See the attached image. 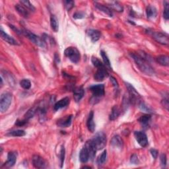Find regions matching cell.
<instances>
[{
	"mask_svg": "<svg viewBox=\"0 0 169 169\" xmlns=\"http://www.w3.org/2000/svg\"><path fill=\"white\" fill-rule=\"evenodd\" d=\"M131 56L134 60L137 68L141 71L143 73L148 75H153L155 74V70L151 67V65L149 64V62L146 59H143L141 56L138 55L137 54L132 53L131 54Z\"/></svg>",
	"mask_w": 169,
	"mask_h": 169,
	"instance_id": "cell-1",
	"label": "cell"
},
{
	"mask_svg": "<svg viewBox=\"0 0 169 169\" xmlns=\"http://www.w3.org/2000/svg\"><path fill=\"white\" fill-rule=\"evenodd\" d=\"M89 89L90 91L93 93V97L90 99V102L94 101V104L96 103L95 100H98L102 96L105 95V85L102 84H95V85H92L89 87Z\"/></svg>",
	"mask_w": 169,
	"mask_h": 169,
	"instance_id": "cell-2",
	"label": "cell"
},
{
	"mask_svg": "<svg viewBox=\"0 0 169 169\" xmlns=\"http://www.w3.org/2000/svg\"><path fill=\"white\" fill-rule=\"evenodd\" d=\"M91 141L96 150H100L106 146V136L105 133L99 132L93 137Z\"/></svg>",
	"mask_w": 169,
	"mask_h": 169,
	"instance_id": "cell-3",
	"label": "cell"
},
{
	"mask_svg": "<svg viewBox=\"0 0 169 169\" xmlns=\"http://www.w3.org/2000/svg\"><path fill=\"white\" fill-rule=\"evenodd\" d=\"M21 34H23L24 36H25L27 38H28L36 45H37L41 48L45 47L46 42H44V40L43 39L40 38L39 37H38L37 35H36L34 33H31V31H28V30H26V29L21 30Z\"/></svg>",
	"mask_w": 169,
	"mask_h": 169,
	"instance_id": "cell-4",
	"label": "cell"
},
{
	"mask_svg": "<svg viewBox=\"0 0 169 169\" xmlns=\"http://www.w3.org/2000/svg\"><path fill=\"white\" fill-rule=\"evenodd\" d=\"M64 54L65 56L68 57L73 63L77 64L79 62L81 55L79 51L75 47L70 46L67 48L64 51Z\"/></svg>",
	"mask_w": 169,
	"mask_h": 169,
	"instance_id": "cell-5",
	"label": "cell"
},
{
	"mask_svg": "<svg viewBox=\"0 0 169 169\" xmlns=\"http://www.w3.org/2000/svg\"><path fill=\"white\" fill-rule=\"evenodd\" d=\"M12 95L9 93H4L2 94L0 98V111L4 113L7 111L11 104Z\"/></svg>",
	"mask_w": 169,
	"mask_h": 169,
	"instance_id": "cell-6",
	"label": "cell"
},
{
	"mask_svg": "<svg viewBox=\"0 0 169 169\" xmlns=\"http://www.w3.org/2000/svg\"><path fill=\"white\" fill-rule=\"evenodd\" d=\"M125 84L130 95V99H129L130 101L133 104H136V103L140 104L141 102L140 95L137 93L136 89L133 87L131 84L128 83H125Z\"/></svg>",
	"mask_w": 169,
	"mask_h": 169,
	"instance_id": "cell-7",
	"label": "cell"
},
{
	"mask_svg": "<svg viewBox=\"0 0 169 169\" xmlns=\"http://www.w3.org/2000/svg\"><path fill=\"white\" fill-rule=\"evenodd\" d=\"M153 38L158 43L162 45H168L169 38L168 35L161 32H152Z\"/></svg>",
	"mask_w": 169,
	"mask_h": 169,
	"instance_id": "cell-8",
	"label": "cell"
},
{
	"mask_svg": "<svg viewBox=\"0 0 169 169\" xmlns=\"http://www.w3.org/2000/svg\"><path fill=\"white\" fill-rule=\"evenodd\" d=\"M134 136L139 145L142 147H146L149 144L148 139L146 133L141 131H137L134 132Z\"/></svg>",
	"mask_w": 169,
	"mask_h": 169,
	"instance_id": "cell-9",
	"label": "cell"
},
{
	"mask_svg": "<svg viewBox=\"0 0 169 169\" xmlns=\"http://www.w3.org/2000/svg\"><path fill=\"white\" fill-rule=\"evenodd\" d=\"M33 166L37 168H44L46 167V161L42 156L35 155L33 156L32 159Z\"/></svg>",
	"mask_w": 169,
	"mask_h": 169,
	"instance_id": "cell-10",
	"label": "cell"
},
{
	"mask_svg": "<svg viewBox=\"0 0 169 169\" xmlns=\"http://www.w3.org/2000/svg\"><path fill=\"white\" fill-rule=\"evenodd\" d=\"M108 76V73L106 69V68H99L94 75V79L96 81H102Z\"/></svg>",
	"mask_w": 169,
	"mask_h": 169,
	"instance_id": "cell-11",
	"label": "cell"
},
{
	"mask_svg": "<svg viewBox=\"0 0 169 169\" xmlns=\"http://www.w3.org/2000/svg\"><path fill=\"white\" fill-rule=\"evenodd\" d=\"M72 118H73L72 115H68L60 118L58 120L57 125L60 128H68L71 124Z\"/></svg>",
	"mask_w": 169,
	"mask_h": 169,
	"instance_id": "cell-12",
	"label": "cell"
},
{
	"mask_svg": "<svg viewBox=\"0 0 169 169\" xmlns=\"http://www.w3.org/2000/svg\"><path fill=\"white\" fill-rule=\"evenodd\" d=\"M17 153L11 151L8 155V160L4 164L5 168H10L13 166L17 161Z\"/></svg>",
	"mask_w": 169,
	"mask_h": 169,
	"instance_id": "cell-13",
	"label": "cell"
},
{
	"mask_svg": "<svg viewBox=\"0 0 169 169\" xmlns=\"http://www.w3.org/2000/svg\"><path fill=\"white\" fill-rule=\"evenodd\" d=\"M0 36H1L2 38L5 40L6 42H8V44H11V45H19L17 41L14 39L13 37H11L9 34H8L5 32H4L2 29H1L0 31Z\"/></svg>",
	"mask_w": 169,
	"mask_h": 169,
	"instance_id": "cell-14",
	"label": "cell"
},
{
	"mask_svg": "<svg viewBox=\"0 0 169 169\" xmlns=\"http://www.w3.org/2000/svg\"><path fill=\"white\" fill-rule=\"evenodd\" d=\"M84 147H85L88 151L89 153V155H90V159L91 160H93L95 156V154H96V149L95 148L94 144L93 143L91 140H90L89 141H87L85 143V146H84Z\"/></svg>",
	"mask_w": 169,
	"mask_h": 169,
	"instance_id": "cell-15",
	"label": "cell"
},
{
	"mask_svg": "<svg viewBox=\"0 0 169 169\" xmlns=\"http://www.w3.org/2000/svg\"><path fill=\"white\" fill-rule=\"evenodd\" d=\"M87 34L90 39H91L93 42H96V41H98L101 37V33L99 31L95 29L89 30V31H87Z\"/></svg>",
	"mask_w": 169,
	"mask_h": 169,
	"instance_id": "cell-16",
	"label": "cell"
},
{
	"mask_svg": "<svg viewBox=\"0 0 169 169\" xmlns=\"http://www.w3.org/2000/svg\"><path fill=\"white\" fill-rule=\"evenodd\" d=\"M84 89L81 87H78L74 89V99L75 102H79L84 96Z\"/></svg>",
	"mask_w": 169,
	"mask_h": 169,
	"instance_id": "cell-17",
	"label": "cell"
},
{
	"mask_svg": "<svg viewBox=\"0 0 169 169\" xmlns=\"http://www.w3.org/2000/svg\"><path fill=\"white\" fill-rule=\"evenodd\" d=\"M87 125L89 131L90 132L93 133L95 130V124L94 122V112L93 111H91L90 112L89 118L87 121Z\"/></svg>",
	"mask_w": 169,
	"mask_h": 169,
	"instance_id": "cell-18",
	"label": "cell"
},
{
	"mask_svg": "<svg viewBox=\"0 0 169 169\" xmlns=\"http://www.w3.org/2000/svg\"><path fill=\"white\" fill-rule=\"evenodd\" d=\"M69 103V99L68 97H65L61 100H59L55 105H54V109L55 111H57L59 109H61V108L68 106Z\"/></svg>",
	"mask_w": 169,
	"mask_h": 169,
	"instance_id": "cell-19",
	"label": "cell"
},
{
	"mask_svg": "<svg viewBox=\"0 0 169 169\" xmlns=\"http://www.w3.org/2000/svg\"><path fill=\"white\" fill-rule=\"evenodd\" d=\"M111 145L114 147L122 149L124 146V142H123L122 139L120 137V136L117 135L112 137L111 140Z\"/></svg>",
	"mask_w": 169,
	"mask_h": 169,
	"instance_id": "cell-20",
	"label": "cell"
},
{
	"mask_svg": "<svg viewBox=\"0 0 169 169\" xmlns=\"http://www.w3.org/2000/svg\"><path fill=\"white\" fill-rule=\"evenodd\" d=\"M15 9L22 17L24 18H28L29 16V11L21 4H16Z\"/></svg>",
	"mask_w": 169,
	"mask_h": 169,
	"instance_id": "cell-21",
	"label": "cell"
},
{
	"mask_svg": "<svg viewBox=\"0 0 169 169\" xmlns=\"http://www.w3.org/2000/svg\"><path fill=\"white\" fill-rule=\"evenodd\" d=\"M79 159L80 161L83 163H86V162L90 159V155L87 149L84 147L80 151L79 153Z\"/></svg>",
	"mask_w": 169,
	"mask_h": 169,
	"instance_id": "cell-22",
	"label": "cell"
},
{
	"mask_svg": "<svg viewBox=\"0 0 169 169\" xmlns=\"http://www.w3.org/2000/svg\"><path fill=\"white\" fill-rule=\"evenodd\" d=\"M146 14L148 19H154L157 15L156 9L151 5H148L146 8Z\"/></svg>",
	"mask_w": 169,
	"mask_h": 169,
	"instance_id": "cell-23",
	"label": "cell"
},
{
	"mask_svg": "<svg viewBox=\"0 0 169 169\" xmlns=\"http://www.w3.org/2000/svg\"><path fill=\"white\" fill-rule=\"evenodd\" d=\"M156 61L159 64L162 66H168L169 57L166 55H160L156 57Z\"/></svg>",
	"mask_w": 169,
	"mask_h": 169,
	"instance_id": "cell-24",
	"label": "cell"
},
{
	"mask_svg": "<svg viewBox=\"0 0 169 169\" xmlns=\"http://www.w3.org/2000/svg\"><path fill=\"white\" fill-rule=\"evenodd\" d=\"M95 7L97 9H99L100 11L103 12V13L108 15L109 17H112L113 14H112V10L109 8H108L106 7V6H105L104 5H102L98 3H95Z\"/></svg>",
	"mask_w": 169,
	"mask_h": 169,
	"instance_id": "cell-25",
	"label": "cell"
},
{
	"mask_svg": "<svg viewBox=\"0 0 169 169\" xmlns=\"http://www.w3.org/2000/svg\"><path fill=\"white\" fill-rule=\"evenodd\" d=\"M50 26L53 31L57 33L59 29V23L57 17L55 15H51L50 17Z\"/></svg>",
	"mask_w": 169,
	"mask_h": 169,
	"instance_id": "cell-26",
	"label": "cell"
},
{
	"mask_svg": "<svg viewBox=\"0 0 169 169\" xmlns=\"http://www.w3.org/2000/svg\"><path fill=\"white\" fill-rule=\"evenodd\" d=\"M151 116L149 114H146V115L141 116L138 120L143 127H147L151 121Z\"/></svg>",
	"mask_w": 169,
	"mask_h": 169,
	"instance_id": "cell-27",
	"label": "cell"
},
{
	"mask_svg": "<svg viewBox=\"0 0 169 169\" xmlns=\"http://www.w3.org/2000/svg\"><path fill=\"white\" fill-rule=\"evenodd\" d=\"M38 106H35L30 108V109L27 111V112L25 114V119L28 120L29 119L32 118L35 115V114L38 112Z\"/></svg>",
	"mask_w": 169,
	"mask_h": 169,
	"instance_id": "cell-28",
	"label": "cell"
},
{
	"mask_svg": "<svg viewBox=\"0 0 169 169\" xmlns=\"http://www.w3.org/2000/svg\"><path fill=\"white\" fill-rule=\"evenodd\" d=\"M120 111L119 110L118 107L117 106H114L112 108V111H111V113L110 114L109 119L110 120H112V121H113V120H115L116 119L118 118V117L120 115Z\"/></svg>",
	"mask_w": 169,
	"mask_h": 169,
	"instance_id": "cell-29",
	"label": "cell"
},
{
	"mask_svg": "<svg viewBox=\"0 0 169 169\" xmlns=\"http://www.w3.org/2000/svg\"><path fill=\"white\" fill-rule=\"evenodd\" d=\"M100 54H101V56L102 58V59H103L105 65L106 66V67L109 68L110 69H112L111 64H110V59H109V58H108V57L107 56V54H106V52L102 50V51H100Z\"/></svg>",
	"mask_w": 169,
	"mask_h": 169,
	"instance_id": "cell-30",
	"label": "cell"
},
{
	"mask_svg": "<svg viewBox=\"0 0 169 169\" xmlns=\"http://www.w3.org/2000/svg\"><path fill=\"white\" fill-rule=\"evenodd\" d=\"M109 6L112 9L118 12H122L124 10L122 6L117 2H112L109 3Z\"/></svg>",
	"mask_w": 169,
	"mask_h": 169,
	"instance_id": "cell-31",
	"label": "cell"
},
{
	"mask_svg": "<svg viewBox=\"0 0 169 169\" xmlns=\"http://www.w3.org/2000/svg\"><path fill=\"white\" fill-rule=\"evenodd\" d=\"M26 133L24 130H14L11 131L9 132L8 135L13 136V137H23L24 136H25Z\"/></svg>",
	"mask_w": 169,
	"mask_h": 169,
	"instance_id": "cell-32",
	"label": "cell"
},
{
	"mask_svg": "<svg viewBox=\"0 0 169 169\" xmlns=\"http://www.w3.org/2000/svg\"><path fill=\"white\" fill-rule=\"evenodd\" d=\"M106 158H107V151L106 150H105L103 152L101 153V155H99V156L98 157L97 159V163L100 165H103L105 162L106 161Z\"/></svg>",
	"mask_w": 169,
	"mask_h": 169,
	"instance_id": "cell-33",
	"label": "cell"
},
{
	"mask_svg": "<svg viewBox=\"0 0 169 169\" xmlns=\"http://www.w3.org/2000/svg\"><path fill=\"white\" fill-rule=\"evenodd\" d=\"M91 61H92V63H93V65L97 69L105 68V65L103 64H102L100 62V60H99L97 58L93 57L92 59H91Z\"/></svg>",
	"mask_w": 169,
	"mask_h": 169,
	"instance_id": "cell-34",
	"label": "cell"
},
{
	"mask_svg": "<svg viewBox=\"0 0 169 169\" xmlns=\"http://www.w3.org/2000/svg\"><path fill=\"white\" fill-rule=\"evenodd\" d=\"M20 3L23 5L24 7H25L29 11H35V8L33 5V4H31V2L27 1V0H22V1L20 2Z\"/></svg>",
	"mask_w": 169,
	"mask_h": 169,
	"instance_id": "cell-35",
	"label": "cell"
},
{
	"mask_svg": "<svg viewBox=\"0 0 169 169\" xmlns=\"http://www.w3.org/2000/svg\"><path fill=\"white\" fill-rule=\"evenodd\" d=\"M21 87L24 89H29L31 87V83L28 79H24L21 81L20 82Z\"/></svg>",
	"mask_w": 169,
	"mask_h": 169,
	"instance_id": "cell-36",
	"label": "cell"
},
{
	"mask_svg": "<svg viewBox=\"0 0 169 169\" xmlns=\"http://www.w3.org/2000/svg\"><path fill=\"white\" fill-rule=\"evenodd\" d=\"M65 148L64 146H62L61 147V150L59 152V159H60V167H62L64 163V159H65Z\"/></svg>",
	"mask_w": 169,
	"mask_h": 169,
	"instance_id": "cell-37",
	"label": "cell"
},
{
	"mask_svg": "<svg viewBox=\"0 0 169 169\" xmlns=\"http://www.w3.org/2000/svg\"><path fill=\"white\" fill-rule=\"evenodd\" d=\"M164 11H163V17L166 20L169 19V8H168V3L167 2H165L164 3Z\"/></svg>",
	"mask_w": 169,
	"mask_h": 169,
	"instance_id": "cell-38",
	"label": "cell"
},
{
	"mask_svg": "<svg viewBox=\"0 0 169 169\" xmlns=\"http://www.w3.org/2000/svg\"><path fill=\"white\" fill-rule=\"evenodd\" d=\"M65 7L68 11H70L72 8L74 7L75 2L74 1H64V2Z\"/></svg>",
	"mask_w": 169,
	"mask_h": 169,
	"instance_id": "cell-39",
	"label": "cell"
},
{
	"mask_svg": "<svg viewBox=\"0 0 169 169\" xmlns=\"http://www.w3.org/2000/svg\"><path fill=\"white\" fill-rule=\"evenodd\" d=\"M139 106H140V109L144 112H151V110L150 108L147 106L145 105L143 102H141L140 104H139Z\"/></svg>",
	"mask_w": 169,
	"mask_h": 169,
	"instance_id": "cell-40",
	"label": "cell"
},
{
	"mask_svg": "<svg viewBox=\"0 0 169 169\" xmlns=\"http://www.w3.org/2000/svg\"><path fill=\"white\" fill-rule=\"evenodd\" d=\"M130 162H131L132 164H134V165H138L139 164V162H140V161H139L138 156H137V155L136 154H133L131 156Z\"/></svg>",
	"mask_w": 169,
	"mask_h": 169,
	"instance_id": "cell-41",
	"label": "cell"
},
{
	"mask_svg": "<svg viewBox=\"0 0 169 169\" xmlns=\"http://www.w3.org/2000/svg\"><path fill=\"white\" fill-rule=\"evenodd\" d=\"M160 160H161V164L162 166L165 167L166 165V161H167L166 155L164 153L161 154V155L160 156Z\"/></svg>",
	"mask_w": 169,
	"mask_h": 169,
	"instance_id": "cell-42",
	"label": "cell"
},
{
	"mask_svg": "<svg viewBox=\"0 0 169 169\" xmlns=\"http://www.w3.org/2000/svg\"><path fill=\"white\" fill-rule=\"evenodd\" d=\"M84 17V13H82V12H76L74 14V18L76 19H83Z\"/></svg>",
	"mask_w": 169,
	"mask_h": 169,
	"instance_id": "cell-43",
	"label": "cell"
},
{
	"mask_svg": "<svg viewBox=\"0 0 169 169\" xmlns=\"http://www.w3.org/2000/svg\"><path fill=\"white\" fill-rule=\"evenodd\" d=\"M110 82L112 83V84H113V86L114 87V88L118 89V83L117 81V80L115 79V78L113 77H110Z\"/></svg>",
	"mask_w": 169,
	"mask_h": 169,
	"instance_id": "cell-44",
	"label": "cell"
},
{
	"mask_svg": "<svg viewBox=\"0 0 169 169\" xmlns=\"http://www.w3.org/2000/svg\"><path fill=\"white\" fill-rule=\"evenodd\" d=\"M27 122V120H17L16 122H15V125H18V126H23L25 125Z\"/></svg>",
	"mask_w": 169,
	"mask_h": 169,
	"instance_id": "cell-45",
	"label": "cell"
},
{
	"mask_svg": "<svg viewBox=\"0 0 169 169\" xmlns=\"http://www.w3.org/2000/svg\"><path fill=\"white\" fill-rule=\"evenodd\" d=\"M161 103H162V106H163L166 108V109L168 110V106H169L168 98H164V99H162Z\"/></svg>",
	"mask_w": 169,
	"mask_h": 169,
	"instance_id": "cell-46",
	"label": "cell"
},
{
	"mask_svg": "<svg viewBox=\"0 0 169 169\" xmlns=\"http://www.w3.org/2000/svg\"><path fill=\"white\" fill-rule=\"evenodd\" d=\"M150 152H151V154L152 156L153 157L156 159V158H157V156H158V151L157 150H156L155 149H151L150 150Z\"/></svg>",
	"mask_w": 169,
	"mask_h": 169,
	"instance_id": "cell-47",
	"label": "cell"
}]
</instances>
